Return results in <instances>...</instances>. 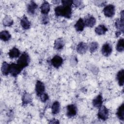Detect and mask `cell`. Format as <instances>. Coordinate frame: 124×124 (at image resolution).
Returning a JSON list of instances; mask_svg holds the SVG:
<instances>
[{
	"label": "cell",
	"instance_id": "cell-4",
	"mask_svg": "<svg viewBox=\"0 0 124 124\" xmlns=\"http://www.w3.org/2000/svg\"><path fill=\"white\" fill-rule=\"evenodd\" d=\"M23 69L17 63H12L10 64L9 73L13 77L17 76Z\"/></svg>",
	"mask_w": 124,
	"mask_h": 124
},
{
	"label": "cell",
	"instance_id": "cell-1",
	"mask_svg": "<svg viewBox=\"0 0 124 124\" xmlns=\"http://www.w3.org/2000/svg\"><path fill=\"white\" fill-rule=\"evenodd\" d=\"M54 11L56 16L70 18L72 15L71 5L62 4V5L57 6L55 8Z\"/></svg>",
	"mask_w": 124,
	"mask_h": 124
},
{
	"label": "cell",
	"instance_id": "cell-20",
	"mask_svg": "<svg viewBox=\"0 0 124 124\" xmlns=\"http://www.w3.org/2000/svg\"><path fill=\"white\" fill-rule=\"evenodd\" d=\"M115 25L116 28L118 30V31L123 32L124 31V19L118 18L116 20L115 22Z\"/></svg>",
	"mask_w": 124,
	"mask_h": 124
},
{
	"label": "cell",
	"instance_id": "cell-33",
	"mask_svg": "<svg viewBox=\"0 0 124 124\" xmlns=\"http://www.w3.org/2000/svg\"><path fill=\"white\" fill-rule=\"evenodd\" d=\"M49 123H51V124H58V123H59V122L58 120H56V119H53V120H51Z\"/></svg>",
	"mask_w": 124,
	"mask_h": 124
},
{
	"label": "cell",
	"instance_id": "cell-31",
	"mask_svg": "<svg viewBox=\"0 0 124 124\" xmlns=\"http://www.w3.org/2000/svg\"><path fill=\"white\" fill-rule=\"evenodd\" d=\"M42 23L43 24H47L49 22V18L46 15H44L41 19Z\"/></svg>",
	"mask_w": 124,
	"mask_h": 124
},
{
	"label": "cell",
	"instance_id": "cell-18",
	"mask_svg": "<svg viewBox=\"0 0 124 124\" xmlns=\"http://www.w3.org/2000/svg\"><path fill=\"white\" fill-rule=\"evenodd\" d=\"M20 54V51L18 48L16 47H14L11 49L10 50L9 52H8V55L9 57L11 59L17 58L19 56Z\"/></svg>",
	"mask_w": 124,
	"mask_h": 124
},
{
	"label": "cell",
	"instance_id": "cell-32",
	"mask_svg": "<svg viewBox=\"0 0 124 124\" xmlns=\"http://www.w3.org/2000/svg\"><path fill=\"white\" fill-rule=\"evenodd\" d=\"M73 4L77 7H80L82 4L81 0H73Z\"/></svg>",
	"mask_w": 124,
	"mask_h": 124
},
{
	"label": "cell",
	"instance_id": "cell-16",
	"mask_svg": "<svg viewBox=\"0 0 124 124\" xmlns=\"http://www.w3.org/2000/svg\"><path fill=\"white\" fill-rule=\"evenodd\" d=\"M20 24L22 27L25 30H28L31 27V23L26 16H24L21 19Z\"/></svg>",
	"mask_w": 124,
	"mask_h": 124
},
{
	"label": "cell",
	"instance_id": "cell-24",
	"mask_svg": "<svg viewBox=\"0 0 124 124\" xmlns=\"http://www.w3.org/2000/svg\"><path fill=\"white\" fill-rule=\"evenodd\" d=\"M116 114L119 120L123 121L124 120V105L122 104L118 108Z\"/></svg>",
	"mask_w": 124,
	"mask_h": 124
},
{
	"label": "cell",
	"instance_id": "cell-5",
	"mask_svg": "<svg viewBox=\"0 0 124 124\" xmlns=\"http://www.w3.org/2000/svg\"><path fill=\"white\" fill-rule=\"evenodd\" d=\"M103 11L106 16L111 17L113 16L115 14V8L113 4H108L104 7Z\"/></svg>",
	"mask_w": 124,
	"mask_h": 124
},
{
	"label": "cell",
	"instance_id": "cell-19",
	"mask_svg": "<svg viewBox=\"0 0 124 124\" xmlns=\"http://www.w3.org/2000/svg\"><path fill=\"white\" fill-rule=\"evenodd\" d=\"M116 78L118 80V84L120 86H122L124 83V69L120 70L117 73Z\"/></svg>",
	"mask_w": 124,
	"mask_h": 124
},
{
	"label": "cell",
	"instance_id": "cell-10",
	"mask_svg": "<svg viewBox=\"0 0 124 124\" xmlns=\"http://www.w3.org/2000/svg\"><path fill=\"white\" fill-rule=\"evenodd\" d=\"M85 26L92 28L95 24L96 19L92 16L89 15L86 17L85 20H84Z\"/></svg>",
	"mask_w": 124,
	"mask_h": 124
},
{
	"label": "cell",
	"instance_id": "cell-26",
	"mask_svg": "<svg viewBox=\"0 0 124 124\" xmlns=\"http://www.w3.org/2000/svg\"><path fill=\"white\" fill-rule=\"evenodd\" d=\"M60 103L56 101H55L51 107V111L53 114H56L60 112Z\"/></svg>",
	"mask_w": 124,
	"mask_h": 124
},
{
	"label": "cell",
	"instance_id": "cell-2",
	"mask_svg": "<svg viewBox=\"0 0 124 124\" xmlns=\"http://www.w3.org/2000/svg\"><path fill=\"white\" fill-rule=\"evenodd\" d=\"M30 62V58L28 54L26 52L23 53L17 61V64H18L22 69L28 66Z\"/></svg>",
	"mask_w": 124,
	"mask_h": 124
},
{
	"label": "cell",
	"instance_id": "cell-3",
	"mask_svg": "<svg viewBox=\"0 0 124 124\" xmlns=\"http://www.w3.org/2000/svg\"><path fill=\"white\" fill-rule=\"evenodd\" d=\"M108 115L109 111L105 106H102L99 108V109L97 113V116L99 119L103 121H106L108 118Z\"/></svg>",
	"mask_w": 124,
	"mask_h": 124
},
{
	"label": "cell",
	"instance_id": "cell-22",
	"mask_svg": "<svg viewBox=\"0 0 124 124\" xmlns=\"http://www.w3.org/2000/svg\"><path fill=\"white\" fill-rule=\"evenodd\" d=\"M22 100L23 105H28V104L30 103L32 101L31 95L28 93H24L23 95Z\"/></svg>",
	"mask_w": 124,
	"mask_h": 124
},
{
	"label": "cell",
	"instance_id": "cell-8",
	"mask_svg": "<svg viewBox=\"0 0 124 124\" xmlns=\"http://www.w3.org/2000/svg\"><path fill=\"white\" fill-rule=\"evenodd\" d=\"M52 65L56 68H59L63 63L62 58L59 55L54 56L51 61Z\"/></svg>",
	"mask_w": 124,
	"mask_h": 124
},
{
	"label": "cell",
	"instance_id": "cell-27",
	"mask_svg": "<svg viewBox=\"0 0 124 124\" xmlns=\"http://www.w3.org/2000/svg\"><path fill=\"white\" fill-rule=\"evenodd\" d=\"M14 23L13 19L9 16H6L3 19V24L4 26L10 27Z\"/></svg>",
	"mask_w": 124,
	"mask_h": 124
},
{
	"label": "cell",
	"instance_id": "cell-14",
	"mask_svg": "<svg viewBox=\"0 0 124 124\" xmlns=\"http://www.w3.org/2000/svg\"><path fill=\"white\" fill-rule=\"evenodd\" d=\"M65 45L64 40L62 38H57L54 42V47L56 50L62 49Z\"/></svg>",
	"mask_w": 124,
	"mask_h": 124
},
{
	"label": "cell",
	"instance_id": "cell-29",
	"mask_svg": "<svg viewBox=\"0 0 124 124\" xmlns=\"http://www.w3.org/2000/svg\"><path fill=\"white\" fill-rule=\"evenodd\" d=\"M89 50L91 53H93L97 50L98 48V44L96 42H93L91 43L89 46Z\"/></svg>",
	"mask_w": 124,
	"mask_h": 124
},
{
	"label": "cell",
	"instance_id": "cell-25",
	"mask_svg": "<svg viewBox=\"0 0 124 124\" xmlns=\"http://www.w3.org/2000/svg\"><path fill=\"white\" fill-rule=\"evenodd\" d=\"M10 64L6 62H3L1 67V71L2 74L4 76H7L9 73Z\"/></svg>",
	"mask_w": 124,
	"mask_h": 124
},
{
	"label": "cell",
	"instance_id": "cell-12",
	"mask_svg": "<svg viewBox=\"0 0 124 124\" xmlns=\"http://www.w3.org/2000/svg\"><path fill=\"white\" fill-rule=\"evenodd\" d=\"M38 7L37 4L33 1H31L27 6V12L31 15H33Z\"/></svg>",
	"mask_w": 124,
	"mask_h": 124
},
{
	"label": "cell",
	"instance_id": "cell-28",
	"mask_svg": "<svg viewBox=\"0 0 124 124\" xmlns=\"http://www.w3.org/2000/svg\"><path fill=\"white\" fill-rule=\"evenodd\" d=\"M116 50L119 52H123L124 50V41L123 38L120 39L116 46Z\"/></svg>",
	"mask_w": 124,
	"mask_h": 124
},
{
	"label": "cell",
	"instance_id": "cell-6",
	"mask_svg": "<svg viewBox=\"0 0 124 124\" xmlns=\"http://www.w3.org/2000/svg\"><path fill=\"white\" fill-rule=\"evenodd\" d=\"M77 113V108L75 104L68 105L66 107V115L68 117L75 116Z\"/></svg>",
	"mask_w": 124,
	"mask_h": 124
},
{
	"label": "cell",
	"instance_id": "cell-23",
	"mask_svg": "<svg viewBox=\"0 0 124 124\" xmlns=\"http://www.w3.org/2000/svg\"><path fill=\"white\" fill-rule=\"evenodd\" d=\"M11 35L9 32L6 30H3L0 32V39L3 41H7L10 39Z\"/></svg>",
	"mask_w": 124,
	"mask_h": 124
},
{
	"label": "cell",
	"instance_id": "cell-13",
	"mask_svg": "<svg viewBox=\"0 0 124 124\" xmlns=\"http://www.w3.org/2000/svg\"><path fill=\"white\" fill-rule=\"evenodd\" d=\"M92 104L93 105L95 108H100L103 104V98L101 94H99L97 96H96L93 100Z\"/></svg>",
	"mask_w": 124,
	"mask_h": 124
},
{
	"label": "cell",
	"instance_id": "cell-21",
	"mask_svg": "<svg viewBox=\"0 0 124 124\" xmlns=\"http://www.w3.org/2000/svg\"><path fill=\"white\" fill-rule=\"evenodd\" d=\"M50 11V4L46 1H44L41 6V12L44 15H47Z\"/></svg>",
	"mask_w": 124,
	"mask_h": 124
},
{
	"label": "cell",
	"instance_id": "cell-17",
	"mask_svg": "<svg viewBox=\"0 0 124 124\" xmlns=\"http://www.w3.org/2000/svg\"><path fill=\"white\" fill-rule=\"evenodd\" d=\"M107 31V28L104 25H99L95 29V33L99 35L105 34Z\"/></svg>",
	"mask_w": 124,
	"mask_h": 124
},
{
	"label": "cell",
	"instance_id": "cell-15",
	"mask_svg": "<svg viewBox=\"0 0 124 124\" xmlns=\"http://www.w3.org/2000/svg\"><path fill=\"white\" fill-rule=\"evenodd\" d=\"M74 27L77 31H82L85 27V24L82 18H80L76 23Z\"/></svg>",
	"mask_w": 124,
	"mask_h": 124
},
{
	"label": "cell",
	"instance_id": "cell-9",
	"mask_svg": "<svg viewBox=\"0 0 124 124\" xmlns=\"http://www.w3.org/2000/svg\"><path fill=\"white\" fill-rule=\"evenodd\" d=\"M35 90L37 95L38 96H40L41 94L45 93V86L44 84L41 81H37L35 84Z\"/></svg>",
	"mask_w": 124,
	"mask_h": 124
},
{
	"label": "cell",
	"instance_id": "cell-7",
	"mask_svg": "<svg viewBox=\"0 0 124 124\" xmlns=\"http://www.w3.org/2000/svg\"><path fill=\"white\" fill-rule=\"evenodd\" d=\"M112 51V47L111 45L108 43H106L103 45L101 49L102 54L106 56H109Z\"/></svg>",
	"mask_w": 124,
	"mask_h": 124
},
{
	"label": "cell",
	"instance_id": "cell-11",
	"mask_svg": "<svg viewBox=\"0 0 124 124\" xmlns=\"http://www.w3.org/2000/svg\"><path fill=\"white\" fill-rule=\"evenodd\" d=\"M88 46L87 44H86L84 42H80L77 46V51L80 54H83L85 53L88 49Z\"/></svg>",
	"mask_w": 124,
	"mask_h": 124
},
{
	"label": "cell",
	"instance_id": "cell-30",
	"mask_svg": "<svg viewBox=\"0 0 124 124\" xmlns=\"http://www.w3.org/2000/svg\"><path fill=\"white\" fill-rule=\"evenodd\" d=\"M39 96H40V100L43 102H45L46 101H47L48 99V96L47 94L46 93H43Z\"/></svg>",
	"mask_w": 124,
	"mask_h": 124
}]
</instances>
